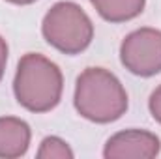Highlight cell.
Instances as JSON below:
<instances>
[{"label":"cell","mask_w":161,"mask_h":159,"mask_svg":"<svg viewBox=\"0 0 161 159\" xmlns=\"http://www.w3.org/2000/svg\"><path fill=\"white\" fill-rule=\"evenodd\" d=\"M75 109L82 118L111 123L127 111V94L122 82L103 68H86L75 84Z\"/></svg>","instance_id":"cell-1"},{"label":"cell","mask_w":161,"mask_h":159,"mask_svg":"<svg viewBox=\"0 0 161 159\" xmlns=\"http://www.w3.org/2000/svg\"><path fill=\"white\" fill-rule=\"evenodd\" d=\"M64 80L58 66L38 52L25 54L17 64L13 92L21 107L30 112H47L60 103Z\"/></svg>","instance_id":"cell-2"},{"label":"cell","mask_w":161,"mask_h":159,"mask_svg":"<svg viewBox=\"0 0 161 159\" xmlns=\"http://www.w3.org/2000/svg\"><path fill=\"white\" fill-rule=\"evenodd\" d=\"M43 38L51 47L64 54L82 52L94 38V25L82 8L73 2L54 4L41 25Z\"/></svg>","instance_id":"cell-3"},{"label":"cell","mask_w":161,"mask_h":159,"mask_svg":"<svg viewBox=\"0 0 161 159\" xmlns=\"http://www.w3.org/2000/svg\"><path fill=\"white\" fill-rule=\"evenodd\" d=\"M120 60L133 75H158L161 71V30L139 28L127 34L120 45Z\"/></svg>","instance_id":"cell-4"},{"label":"cell","mask_w":161,"mask_h":159,"mask_svg":"<svg viewBox=\"0 0 161 159\" xmlns=\"http://www.w3.org/2000/svg\"><path fill=\"white\" fill-rule=\"evenodd\" d=\"M161 142L154 133L142 129H127L113 135L103 150L107 159H152L159 154Z\"/></svg>","instance_id":"cell-5"},{"label":"cell","mask_w":161,"mask_h":159,"mask_svg":"<svg viewBox=\"0 0 161 159\" xmlns=\"http://www.w3.org/2000/svg\"><path fill=\"white\" fill-rule=\"evenodd\" d=\"M30 144V127L13 116L0 118V157L13 159L26 154Z\"/></svg>","instance_id":"cell-6"},{"label":"cell","mask_w":161,"mask_h":159,"mask_svg":"<svg viewBox=\"0 0 161 159\" xmlns=\"http://www.w3.org/2000/svg\"><path fill=\"white\" fill-rule=\"evenodd\" d=\"M97 13L111 23L131 21L142 13L146 0H90Z\"/></svg>","instance_id":"cell-7"},{"label":"cell","mask_w":161,"mask_h":159,"mask_svg":"<svg viewBox=\"0 0 161 159\" xmlns=\"http://www.w3.org/2000/svg\"><path fill=\"white\" fill-rule=\"evenodd\" d=\"M38 157L40 159H53V157L71 159L73 157V152L69 150V146H68L62 139H58V137H47V139H43V142H41Z\"/></svg>","instance_id":"cell-8"},{"label":"cell","mask_w":161,"mask_h":159,"mask_svg":"<svg viewBox=\"0 0 161 159\" xmlns=\"http://www.w3.org/2000/svg\"><path fill=\"white\" fill-rule=\"evenodd\" d=\"M148 107H150V112H152L154 120L161 123V86L152 92L150 101H148Z\"/></svg>","instance_id":"cell-9"},{"label":"cell","mask_w":161,"mask_h":159,"mask_svg":"<svg viewBox=\"0 0 161 159\" xmlns=\"http://www.w3.org/2000/svg\"><path fill=\"white\" fill-rule=\"evenodd\" d=\"M6 62H8V43L0 36V80L4 77V69H6Z\"/></svg>","instance_id":"cell-10"},{"label":"cell","mask_w":161,"mask_h":159,"mask_svg":"<svg viewBox=\"0 0 161 159\" xmlns=\"http://www.w3.org/2000/svg\"><path fill=\"white\" fill-rule=\"evenodd\" d=\"M8 2H11V4H19V6H25V4H32V2H36V0H8Z\"/></svg>","instance_id":"cell-11"}]
</instances>
